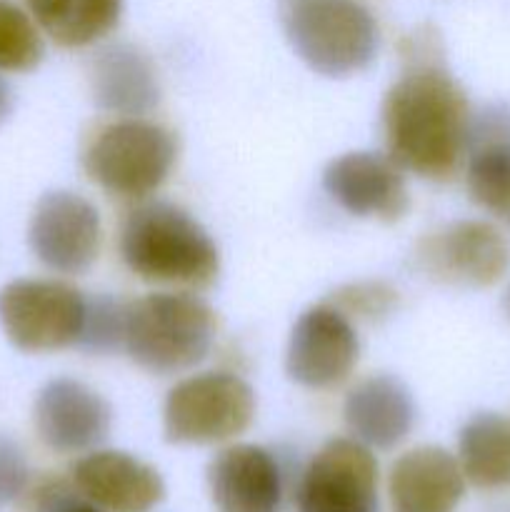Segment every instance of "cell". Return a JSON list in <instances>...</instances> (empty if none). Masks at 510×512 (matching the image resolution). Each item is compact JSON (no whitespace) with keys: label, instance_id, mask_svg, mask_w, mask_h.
<instances>
[{"label":"cell","instance_id":"cell-1","mask_svg":"<svg viewBox=\"0 0 510 512\" xmlns=\"http://www.w3.org/2000/svg\"><path fill=\"white\" fill-rule=\"evenodd\" d=\"M470 103L445 58L405 63L383 98V138L388 155L408 173L448 180L465 163Z\"/></svg>","mask_w":510,"mask_h":512},{"label":"cell","instance_id":"cell-2","mask_svg":"<svg viewBox=\"0 0 510 512\" xmlns=\"http://www.w3.org/2000/svg\"><path fill=\"white\" fill-rule=\"evenodd\" d=\"M120 258L145 283L205 290L218 280L220 253L208 230L165 200L140 203L120 225Z\"/></svg>","mask_w":510,"mask_h":512},{"label":"cell","instance_id":"cell-3","mask_svg":"<svg viewBox=\"0 0 510 512\" xmlns=\"http://www.w3.org/2000/svg\"><path fill=\"white\" fill-rule=\"evenodd\" d=\"M215 340V313L193 293H153L125 303L123 350L138 368L175 375L203 363Z\"/></svg>","mask_w":510,"mask_h":512},{"label":"cell","instance_id":"cell-4","mask_svg":"<svg viewBox=\"0 0 510 512\" xmlns=\"http://www.w3.org/2000/svg\"><path fill=\"white\" fill-rule=\"evenodd\" d=\"M280 25L305 65L325 78L368 68L380 33L360 0H278Z\"/></svg>","mask_w":510,"mask_h":512},{"label":"cell","instance_id":"cell-5","mask_svg":"<svg viewBox=\"0 0 510 512\" xmlns=\"http://www.w3.org/2000/svg\"><path fill=\"white\" fill-rule=\"evenodd\" d=\"M178 140L168 128L143 118H123L105 125L83 155L85 173L105 193L125 200H145L173 173Z\"/></svg>","mask_w":510,"mask_h":512},{"label":"cell","instance_id":"cell-6","mask_svg":"<svg viewBox=\"0 0 510 512\" xmlns=\"http://www.w3.org/2000/svg\"><path fill=\"white\" fill-rule=\"evenodd\" d=\"M253 415V388L240 375L200 373L168 393L163 433L175 445H215L245 433Z\"/></svg>","mask_w":510,"mask_h":512},{"label":"cell","instance_id":"cell-7","mask_svg":"<svg viewBox=\"0 0 510 512\" xmlns=\"http://www.w3.org/2000/svg\"><path fill=\"white\" fill-rule=\"evenodd\" d=\"M88 300L63 280L20 278L0 290V328L23 353H53L80 343Z\"/></svg>","mask_w":510,"mask_h":512},{"label":"cell","instance_id":"cell-8","mask_svg":"<svg viewBox=\"0 0 510 512\" xmlns=\"http://www.w3.org/2000/svg\"><path fill=\"white\" fill-rule=\"evenodd\" d=\"M298 512H378V463L373 450L353 438L328 440L295 493Z\"/></svg>","mask_w":510,"mask_h":512},{"label":"cell","instance_id":"cell-9","mask_svg":"<svg viewBox=\"0 0 510 512\" xmlns=\"http://www.w3.org/2000/svg\"><path fill=\"white\" fill-rule=\"evenodd\" d=\"M415 263L443 283L488 288L508 273L510 245L493 223L455 220L420 240Z\"/></svg>","mask_w":510,"mask_h":512},{"label":"cell","instance_id":"cell-10","mask_svg":"<svg viewBox=\"0 0 510 512\" xmlns=\"http://www.w3.org/2000/svg\"><path fill=\"white\" fill-rule=\"evenodd\" d=\"M100 238L103 230L95 205L70 190L45 193L30 215V250L53 273H85L98 258Z\"/></svg>","mask_w":510,"mask_h":512},{"label":"cell","instance_id":"cell-11","mask_svg":"<svg viewBox=\"0 0 510 512\" xmlns=\"http://www.w3.org/2000/svg\"><path fill=\"white\" fill-rule=\"evenodd\" d=\"M358 355V333L348 315L330 303H320L305 310L293 325L285 370L303 388L330 390L350 378Z\"/></svg>","mask_w":510,"mask_h":512},{"label":"cell","instance_id":"cell-12","mask_svg":"<svg viewBox=\"0 0 510 512\" xmlns=\"http://www.w3.org/2000/svg\"><path fill=\"white\" fill-rule=\"evenodd\" d=\"M323 188L345 213L395 223L410 210V193L403 168L390 155L345 153L328 163Z\"/></svg>","mask_w":510,"mask_h":512},{"label":"cell","instance_id":"cell-13","mask_svg":"<svg viewBox=\"0 0 510 512\" xmlns=\"http://www.w3.org/2000/svg\"><path fill=\"white\" fill-rule=\"evenodd\" d=\"M33 423L38 438L53 453H88L108 438L113 410L85 383L58 378L43 385L35 398Z\"/></svg>","mask_w":510,"mask_h":512},{"label":"cell","instance_id":"cell-14","mask_svg":"<svg viewBox=\"0 0 510 512\" xmlns=\"http://www.w3.org/2000/svg\"><path fill=\"white\" fill-rule=\"evenodd\" d=\"M70 485L105 512H150L165 498L158 470L123 450H90L70 468Z\"/></svg>","mask_w":510,"mask_h":512},{"label":"cell","instance_id":"cell-15","mask_svg":"<svg viewBox=\"0 0 510 512\" xmlns=\"http://www.w3.org/2000/svg\"><path fill=\"white\" fill-rule=\"evenodd\" d=\"M210 498L218 512H280L283 478L260 445H230L208 465Z\"/></svg>","mask_w":510,"mask_h":512},{"label":"cell","instance_id":"cell-16","mask_svg":"<svg viewBox=\"0 0 510 512\" xmlns=\"http://www.w3.org/2000/svg\"><path fill=\"white\" fill-rule=\"evenodd\" d=\"M465 185L473 203L510 225V110L503 105L473 115Z\"/></svg>","mask_w":510,"mask_h":512},{"label":"cell","instance_id":"cell-17","mask_svg":"<svg viewBox=\"0 0 510 512\" xmlns=\"http://www.w3.org/2000/svg\"><path fill=\"white\" fill-rule=\"evenodd\" d=\"M465 475L448 450L423 445L408 450L390 470L393 512H455L465 495Z\"/></svg>","mask_w":510,"mask_h":512},{"label":"cell","instance_id":"cell-18","mask_svg":"<svg viewBox=\"0 0 510 512\" xmlns=\"http://www.w3.org/2000/svg\"><path fill=\"white\" fill-rule=\"evenodd\" d=\"M343 420L365 448L393 450L415 425L413 395L393 375H370L345 395Z\"/></svg>","mask_w":510,"mask_h":512},{"label":"cell","instance_id":"cell-19","mask_svg":"<svg viewBox=\"0 0 510 512\" xmlns=\"http://www.w3.org/2000/svg\"><path fill=\"white\" fill-rule=\"evenodd\" d=\"M90 85L100 108L125 118L150 113L160 100L155 65L143 50L128 43L108 45L95 55Z\"/></svg>","mask_w":510,"mask_h":512},{"label":"cell","instance_id":"cell-20","mask_svg":"<svg viewBox=\"0 0 510 512\" xmlns=\"http://www.w3.org/2000/svg\"><path fill=\"white\" fill-rule=\"evenodd\" d=\"M458 463L475 488H510V418L500 413L473 415L460 430Z\"/></svg>","mask_w":510,"mask_h":512},{"label":"cell","instance_id":"cell-21","mask_svg":"<svg viewBox=\"0 0 510 512\" xmlns=\"http://www.w3.org/2000/svg\"><path fill=\"white\" fill-rule=\"evenodd\" d=\"M35 23L65 48H83L118 25L123 0H25Z\"/></svg>","mask_w":510,"mask_h":512},{"label":"cell","instance_id":"cell-22","mask_svg":"<svg viewBox=\"0 0 510 512\" xmlns=\"http://www.w3.org/2000/svg\"><path fill=\"white\" fill-rule=\"evenodd\" d=\"M43 35L25 10L0 0V70L28 73L43 60Z\"/></svg>","mask_w":510,"mask_h":512},{"label":"cell","instance_id":"cell-23","mask_svg":"<svg viewBox=\"0 0 510 512\" xmlns=\"http://www.w3.org/2000/svg\"><path fill=\"white\" fill-rule=\"evenodd\" d=\"M123 333L125 303H118V300L108 298V295L88 300L83 335H80L78 348L98 355L113 353V350L123 348Z\"/></svg>","mask_w":510,"mask_h":512},{"label":"cell","instance_id":"cell-24","mask_svg":"<svg viewBox=\"0 0 510 512\" xmlns=\"http://www.w3.org/2000/svg\"><path fill=\"white\" fill-rule=\"evenodd\" d=\"M328 303L348 318L383 320L398 308V290L383 280H358L335 290Z\"/></svg>","mask_w":510,"mask_h":512},{"label":"cell","instance_id":"cell-25","mask_svg":"<svg viewBox=\"0 0 510 512\" xmlns=\"http://www.w3.org/2000/svg\"><path fill=\"white\" fill-rule=\"evenodd\" d=\"M30 485V468L23 450L8 435H0V508L18 503Z\"/></svg>","mask_w":510,"mask_h":512},{"label":"cell","instance_id":"cell-26","mask_svg":"<svg viewBox=\"0 0 510 512\" xmlns=\"http://www.w3.org/2000/svg\"><path fill=\"white\" fill-rule=\"evenodd\" d=\"M33 512H105L80 498L70 480H45L30 493Z\"/></svg>","mask_w":510,"mask_h":512},{"label":"cell","instance_id":"cell-27","mask_svg":"<svg viewBox=\"0 0 510 512\" xmlns=\"http://www.w3.org/2000/svg\"><path fill=\"white\" fill-rule=\"evenodd\" d=\"M10 113H13V90L0 78V125L10 118Z\"/></svg>","mask_w":510,"mask_h":512},{"label":"cell","instance_id":"cell-28","mask_svg":"<svg viewBox=\"0 0 510 512\" xmlns=\"http://www.w3.org/2000/svg\"><path fill=\"white\" fill-rule=\"evenodd\" d=\"M505 313H508V318H510V288H508V293H505Z\"/></svg>","mask_w":510,"mask_h":512}]
</instances>
